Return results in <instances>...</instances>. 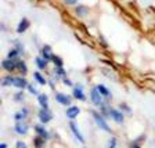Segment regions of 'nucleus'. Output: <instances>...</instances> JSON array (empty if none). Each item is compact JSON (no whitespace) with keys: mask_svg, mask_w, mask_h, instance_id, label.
I'll use <instances>...</instances> for the list:
<instances>
[{"mask_svg":"<svg viewBox=\"0 0 155 148\" xmlns=\"http://www.w3.org/2000/svg\"><path fill=\"white\" fill-rule=\"evenodd\" d=\"M28 82H26L25 77H17V76H13L11 77V86L17 87V89H25V87H28Z\"/></svg>","mask_w":155,"mask_h":148,"instance_id":"5","label":"nucleus"},{"mask_svg":"<svg viewBox=\"0 0 155 148\" xmlns=\"http://www.w3.org/2000/svg\"><path fill=\"white\" fill-rule=\"evenodd\" d=\"M33 77H35V81L38 82L39 84H42V86H45L46 83H47V81H46V77L43 76L40 72H33Z\"/></svg>","mask_w":155,"mask_h":148,"instance_id":"21","label":"nucleus"},{"mask_svg":"<svg viewBox=\"0 0 155 148\" xmlns=\"http://www.w3.org/2000/svg\"><path fill=\"white\" fill-rule=\"evenodd\" d=\"M54 74H55V77H57V79H64L65 77V71L62 67H55Z\"/></svg>","mask_w":155,"mask_h":148,"instance_id":"22","label":"nucleus"},{"mask_svg":"<svg viewBox=\"0 0 155 148\" xmlns=\"http://www.w3.org/2000/svg\"><path fill=\"white\" fill-rule=\"evenodd\" d=\"M115 145H116V139L112 137V139L110 140V143H108V148H115Z\"/></svg>","mask_w":155,"mask_h":148,"instance_id":"29","label":"nucleus"},{"mask_svg":"<svg viewBox=\"0 0 155 148\" xmlns=\"http://www.w3.org/2000/svg\"><path fill=\"white\" fill-rule=\"evenodd\" d=\"M51 61L54 62V65L55 67H62V60L58 55H53V58H51Z\"/></svg>","mask_w":155,"mask_h":148,"instance_id":"25","label":"nucleus"},{"mask_svg":"<svg viewBox=\"0 0 155 148\" xmlns=\"http://www.w3.org/2000/svg\"><path fill=\"white\" fill-rule=\"evenodd\" d=\"M62 83L67 84V86H72V82L69 81V79H67V77H64V79H62Z\"/></svg>","mask_w":155,"mask_h":148,"instance_id":"33","label":"nucleus"},{"mask_svg":"<svg viewBox=\"0 0 155 148\" xmlns=\"http://www.w3.org/2000/svg\"><path fill=\"white\" fill-rule=\"evenodd\" d=\"M38 103L42 108H48V97L47 94H38Z\"/></svg>","mask_w":155,"mask_h":148,"instance_id":"16","label":"nucleus"},{"mask_svg":"<svg viewBox=\"0 0 155 148\" xmlns=\"http://www.w3.org/2000/svg\"><path fill=\"white\" fill-rule=\"evenodd\" d=\"M69 127H71V130H72V133H74V136L76 137L79 141L82 143V144H84V137L82 136V133H81V130L78 129V126H76V123L75 122H69Z\"/></svg>","mask_w":155,"mask_h":148,"instance_id":"12","label":"nucleus"},{"mask_svg":"<svg viewBox=\"0 0 155 148\" xmlns=\"http://www.w3.org/2000/svg\"><path fill=\"white\" fill-rule=\"evenodd\" d=\"M14 130H15L17 134L24 136V134H26V133H28L29 126H28V123L24 122V120H17L15 126H14Z\"/></svg>","mask_w":155,"mask_h":148,"instance_id":"4","label":"nucleus"},{"mask_svg":"<svg viewBox=\"0 0 155 148\" xmlns=\"http://www.w3.org/2000/svg\"><path fill=\"white\" fill-rule=\"evenodd\" d=\"M72 96H74V98H76V100H79V101H86V96H84V93H83V87L79 86V84L74 86V89H72Z\"/></svg>","mask_w":155,"mask_h":148,"instance_id":"7","label":"nucleus"},{"mask_svg":"<svg viewBox=\"0 0 155 148\" xmlns=\"http://www.w3.org/2000/svg\"><path fill=\"white\" fill-rule=\"evenodd\" d=\"M89 7L84 6V4H79V6L75 7V14H76L79 18H82V17H86L87 14H89Z\"/></svg>","mask_w":155,"mask_h":148,"instance_id":"13","label":"nucleus"},{"mask_svg":"<svg viewBox=\"0 0 155 148\" xmlns=\"http://www.w3.org/2000/svg\"><path fill=\"white\" fill-rule=\"evenodd\" d=\"M19 54H21V53H19L17 48H11L8 51V54H7V58H10V60H17V58L19 57Z\"/></svg>","mask_w":155,"mask_h":148,"instance_id":"24","label":"nucleus"},{"mask_svg":"<svg viewBox=\"0 0 155 148\" xmlns=\"http://www.w3.org/2000/svg\"><path fill=\"white\" fill-rule=\"evenodd\" d=\"M11 77L13 76H6L3 79V82H2V84L3 86H11Z\"/></svg>","mask_w":155,"mask_h":148,"instance_id":"27","label":"nucleus"},{"mask_svg":"<svg viewBox=\"0 0 155 148\" xmlns=\"http://www.w3.org/2000/svg\"><path fill=\"white\" fill-rule=\"evenodd\" d=\"M29 25H31L29 19L28 18H22L21 21H19L18 26H17V33H18V35H22L24 32H26V31H28Z\"/></svg>","mask_w":155,"mask_h":148,"instance_id":"9","label":"nucleus"},{"mask_svg":"<svg viewBox=\"0 0 155 148\" xmlns=\"http://www.w3.org/2000/svg\"><path fill=\"white\" fill-rule=\"evenodd\" d=\"M15 48H17V50H18L19 53H21V54H22V53H24V46L21 44V43H19V42H17V44H15Z\"/></svg>","mask_w":155,"mask_h":148,"instance_id":"30","label":"nucleus"},{"mask_svg":"<svg viewBox=\"0 0 155 148\" xmlns=\"http://www.w3.org/2000/svg\"><path fill=\"white\" fill-rule=\"evenodd\" d=\"M2 67H3L4 71L13 72V71H15V69H17V62L14 61V60L6 58V60H3V62H2Z\"/></svg>","mask_w":155,"mask_h":148,"instance_id":"8","label":"nucleus"},{"mask_svg":"<svg viewBox=\"0 0 155 148\" xmlns=\"http://www.w3.org/2000/svg\"><path fill=\"white\" fill-rule=\"evenodd\" d=\"M110 116L115 120L116 123H123V113L120 112L119 110H115V108H111Z\"/></svg>","mask_w":155,"mask_h":148,"instance_id":"14","label":"nucleus"},{"mask_svg":"<svg viewBox=\"0 0 155 148\" xmlns=\"http://www.w3.org/2000/svg\"><path fill=\"white\" fill-rule=\"evenodd\" d=\"M28 90L31 94H38V89H36L33 84H28Z\"/></svg>","mask_w":155,"mask_h":148,"instance_id":"28","label":"nucleus"},{"mask_svg":"<svg viewBox=\"0 0 155 148\" xmlns=\"http://www.w3.org/2000/svg\"><path fill=\"white\" fill-rule=\"evenodd\" d=\"M35 132L38 133V136L43 137V139H46V140L50 139V134H48V132L46 130L45 126H43V123H39V125H35Z\"/></svg>","mask_w":155,"mask_h":148,"instance_id":"10","label":"nucleus"},{"mask_svg":"<svg viewBox=\"0 0 155 148\" xmlns=\"http://www.w3.org/2000/svg\"><path fill=\"white\" fill-rule=\"evenodd\" d=\"M91 116H93L96 125L98 126L101 130H104V132H107V133H111V127L108 126V123L105 122V119H104V116L101 115V113H98L97 111H91Z\"/></svg>","mask_w":155,"mask_h":148,"instance_id":"1","label":"nucleus"},{"mask_svg":"<svg viewBox=\"0 0 155 148\" xmlns=\"http://www.w3.org/2000/svg\"><path fill=\"white\" fill-rule=\"evenodd\" d=\"M35 62H36V65H38V68L40 69V71H43V69H46V68H47V61H46L42 55H40V57H36L35 58Z\"/></svg>","mask_w":155,"mask_h":148,"instance_id":"18","label":"nucleus"},{"mask_svg":"<svg viewBox=\"0 0 155 148\" xmlns=\"http://www.w3.org/2000/svg\"><path fill=\"white\" fill-rule=\"evenodd\" d=\"M28 113H29L28 108H22L19 112H17L15 115H14V119H15V120H24L26 116H28Z\"/></svg>","mask_w":155,"mask_h":148,"instance_id":"20","label":"nucleus"},{"mask_svg":"<svg viewBox=\"0 0 155 148\" xmlns=\"http://www.w3.org/2000/svg\"><path fill=\"white\" fill-rule=\"evenodd\" d=\"M90 100L91 103L94 104V105H98L101 107L104 104V100H103V96H101L100 93H98V90H97V87H94V89H91L90 91Z\"/></svg>","mask_w":155,"mask_h":148,"instance_id":"3","label":"nucleus"},{"mask_svg":"<svg viewBox=\"0 0 155 148\" xmlns=\"http://www.w3.org/2000/svg\"><path fill=\"white\" fill-rule=\"evenodd\" d=\"M38 118H39V120H40V123L46 125V123L51 122L53 113H51V111L48 110V108H42V110L38 112Z\"/></svg>","mask_w":155,"mask_h":148,"instance_id":"2","label":"nucleus"},{"mask_svg":"<svg viewBox=\"0 0 155 148\" xmlns=\"http://www.w3.org/2000/svg\"><path fill=\"white\" fill-rule=\"evenodd\" d=\"M15 148H28V147H26V144L24 141H17Z\"/></svg>","mask_w":155,"mask_h":148,"instance_id":"31","label":"nucleus"},{"mask_svg":"<svg viewBox=\"0 0 155 148\" xmlns=\"http://www.w3.org/2000/svg\"><path fill=\"white\" fill-rule=\"evenodd\" d=\"M0 148H7V144L6 143H2V144H0Z\"/></svg>","mask_w":155,"mask_h":148,"instance_id":"35","label":"nucleus"},{"mask_svg":"<svg viewBox=\"0 0 155 148\" xmlns=\"http://www.w3.org/2000/svg\"><path fill=\"white\" fill-rule=\"evenodd\" d=\"M55 101L61 105H65V107H69L71 105V97L68 96L65 93H55Z\"/></svg>","mask_w":155,"mask_h":148,"instance_id":"6","label":"nucleus"},{"mask_svg":"<svg viewBox=\"0 0 155 148\" xmlns=\"http://www.w3.org/2000/svg\"><path fill=\"white\" fill-rule=\"evenodd\" d=\"M33 145L36 148H45L46 147V139L40 137V136H36L35 139H33Z\"/></svg>","mask_w":155,"mask_h":148,"instance_id":"19","label":"nucleus"},{"mask_svg":"<svg viewBox=\"0 0 155 148\" xmlns=\"http://www.w3.org/2000/svg\"><path fill=\"white\" fill-rule=\"evenodd\" d=\"M17 69H18L21 74H24V75L28 72V67H26V64L24 61H17Z\"/></svg>","mask_w":155,"mask_h":148,"instance_id":"23","label":"nucleus"},{"mask_svg":"<svg viewBox=\"0 0 155 148\" xmlns=\"http://www.w3.org/2000/svg\"><path fill=\"white\" fill-rule=\"evenodd\" d=\"M40 55L45 58L46 61H51V58H53V55H54V54L51 53V47L46 44L45 47L42 48V54H40Z\"/></svg>","mask_w":155,"mask_h":148,"instance_id":"15","label":"nucleus"},{"mask_svg":"<svg viewBox=\"0 0 155 148\" xmlns=\"http://www.w3.org/2000/svg\"><path fill=\"white\" fill-rule=\"evenodd\" d=\"M132 148H140V145L136 144V143H133V144H132Z\"/></svg>","mask_w":155,"mask_h":148,"instance_id":"34","label":"nucleus"},{"mask_svg":"<svg viewBox=\"0 0 155 148\" xmlns=\"http://www.w3.org/2000/svg\"><path fill=\"white\" fill-rule=\"evenodd\" d=\"M14 98H15L17 103H22V101L25 100V96H24L22 91H19V93H17L15 96H14Z\"/></svg>","mask_w":155,"mask_h":148,"instance_id":"26","label":"nucleus"},{"mask_svg":"<svg viewBox=\"0 0 155 148\" xmlns=\"http://www.w3.org/2000/svg\"><path fill=\"white\" fill-rule=\"evenodd\" d=\"M64 2L68 6H75V4H78V0H64Z\"/></svg>","mask_w":155,"mask_h":148,"instance_id":"32","label":"nucleus"},{"mask_svg":"<svg viewBox=\"0 0 155 148\" xmlns=\"http://www.w3.org/2000/svg\"><path fill=\"white\" fill-rule=\"evenodd\" d=\"M96 87H97V90H98V93L103 97H111V91L107 86H104V84H97Z\"/></svg>","mask_w":155,"mask_h":148,"instance_id":"17","label":"nucleus"},{"mask_svg":"<svg viewBox=\"0 0 155 148\" xmlns=\"http://www.w3.org/2000/svg\"><path fill=\"white\" fill-rule=\"evenodd\" d=\"M67 118L68 119H75L79 113H81V110H79V107H75V105H69L67 110Z\"/></svg>","mask_w":155,"mask_h":148,"instance_id":"11","label":"nucleus"}]
</instances>
